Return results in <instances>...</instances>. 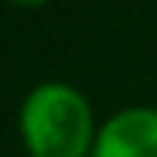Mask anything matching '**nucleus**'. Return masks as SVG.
Wrapping results in <instances>:
<instances>
[{
    "label": "nucleus",
    "instance_id": "obj_1",
    "mask_svg": "<svg viewBox=\"0 0 157 157\" xmlns=\"http://www.w3.org/2000/svg\"><path fill=\"white\" fill-rule=\"evenodd\" d=\"M19 136L28 157H90L99 123L90 99L77 86L43 80L22 99Z\"/></svg>",
    "mask_w": 157,
    "mask_h": 157
},
{
    "label": "nucleus",
    "instance_id": "obj_3",
    "mask_svg": "<svg viewBox=\"0 0 157 157\" xmlns=\"http://www.w3.org/2000/svg\"><path fill=\"white\" fill-rule=\"evenodd\" d=\"M3 3H10V6H19V10H37V6H46V3H52V0H3Z\"/></svg>",
    "mask_w": 157,
    "mask_h": 157
},
{
    "label": "nucleus",
    "instance_id": "obj_2",
    "mask_svg": "<svg viewBox=\"0 0 157 157\" xmlns=\"http://www.w3.org/2000/svg\"><path fill=\"white\" fill-rule=\"evenodd\" d=\"M90 157H157V108L129 105L114 111L99 126Z\"/></svg>",
    "mask_w": 157,
    "mask_h": 157
}]
</instances>
